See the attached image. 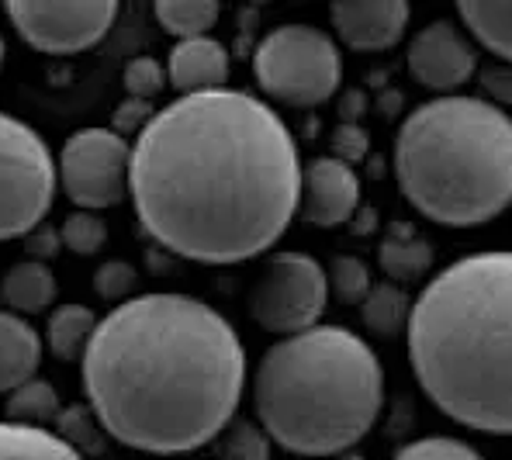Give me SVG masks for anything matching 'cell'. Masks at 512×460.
<instances>
[{
	"instance_id": "5bb4252c",
	"label": "cell",
	"mask_w": 512,
	"mask_h": 460,
	"mask_svg": "<svg viewBox=\"0 0 512 460\" xmlns=\"http://www.w3.org/2000/svg\"><path fill=\"white\" fill-rule=\"evenodd\" d=\"M229 49L215 42L212 35L205 39H184L170 49L167 63V84L184 94H208L229 84Z\"/></svg>"
},
{
	"instance_id": "52a82bcc",
	"label": "cell",
	"mask_w": 512,
	"mask_h": 460,
	"mask_svg": "<svg viewBox=\"0 0 512 460\" xmlns=\"http://www.w3.org/2000/svg\"><path fill=\"white\" fill-rule=\"evenodd\" d=\"M56 156L21 118L0 111V243L25 239L56 201Z\"/></svg>"
},
{
	"instance_id": "d590c367",
	"label": "cell",
	"mask_w": 512,
	"mask_h": 460,
	"mask_svg": "<svg viewBox=\"0 0 512 460\" xmlns=\"http://www.w3.org/2000/svg\"><path fill=\"white\" fill-rule=\"evenodd\" d=\"M364 108H367V97L360 94V90H353V94H346V97H343V104H340L343 122H346V125H357V118L364 115Z\"/></svg>"
},
{
	"instance_id": "7402d4cb",
	"label": "cell",
	"mask_w": 512,
	"mask_h": 460,
	"mask_svg": "<svg viewBox=\"0 0 512 460\" xmlns=\"http://www.w3.org/2000/svg\"><path fill=\"white\" fill-rule=\"evenodd\" d=\"M7 422H18V426H35V429H49L56 416L63 412V402L56 395V384L32 377L21 388H14L7 395Z\"/></svg>"
},
{
	"instance_id": "4316f807",
	"label": "cell",
	"mask_w": 512,
	"mask_h": 460,
	"mask_svg": "<svg viewBox=\"0 0 512 460\" xmlns=\"http://www.w3.org/2000/svg\"><path fill=\"white\" fill-rule=\"evenodd\" d=\"M395 460H485L474 447L454 436H423V440L409 443L398 450Z\"/></svg>"
},
{
	"instance_id": "6da1fadb",
	"label": "cell",
	"mask_w": 512,
	"mask_h": 460,
	"mask_svg": "<svg viewBox=\"0 0 512 460\" xmlns=\"http://www.w3.org/2000/svg\"><path fill=\"white\" fill-rule=\"evenodd\" d=\"M128 194L163 250L208 267L253 260L298 215V139L246 90L184 94L135 135Z\"/></svg>"
},
{
	"instance_id": "4fadbf2b",
	"label": "cell",
	"mask_w": 512,
	"mask_h": 460,
	"mask_svg": "<svg viewBox=\"0 0 512 460\" xmlns=\"http://www.w3.org/2000/svg\"><path fill=\"white\" fill-rule=\"evenodd\" d=\"M412 7L405 0H336L329 7L336 35L357 52H384L402 42Z\"/></svg>"
},
{
	"instance_id": "74e56055",
	"label": "cell",
	"mask_w": 512,
	"mask_h": 460,
	"mask_svg": "<svg viewBox=\"0 0 512 460\" xmlns=\"http://www.w3.org/2000/svg\"><path fill=\"white\" fill-rule=\"evenodd\" d=\"M4 56H7V45H4V35H0V66H4Z\"/></svg>"
},
{
	"instance_id": "44dd1931",
	"label": "cell",
	"mask_w": 512,
	"mask_h": 460,
	"mask_svg": "<svg viewBox=\"0 0 512 460\" xmlns=\"http://www.w3.org/2000/svg\"><path fill=\"white\" fill-rule=\"evenodd\" d=\"M409 308H412L409 291L384 281V284H371V291L364 294V301H360V319H364V326L371 329L374 336L395 339L405 333Z\"/></svg>"
},
{
	"instance_id": "f35d334b",
	"label": "cell",
	"mask_w": 512,
	"mask_h": 460,
	"mask_svg": "<svg viewBox=\"0 0 512 460\" xmlns=\"http://www.w3.org/2000/svg\"><path fill=\"white\" fill-rule=\"evenodd\" d=\"M343 460H364V457H357V454H353V457H343Z\"/></svg>"
},
{
	"instance_id": "ac0fdd59",
	"label": "cell",
	"mask_w": 512,
	"mask_h": 460,
	"mask_svg": "<svg viewBox=\"0 0 512 460\" xmlns=\"http://www.w3.org/2000/svg\"><path fill=\"white\" fill-rule=\"evenodd\" d=\"M378 263L384 274L391 277V284L402 288V284L429 274V267H433V246L412 229H391L388 236L381 239Z\"/></svg>"
},
{
	"instance_id": "2e32d148",
	"label": "cell",
	"mask_w": 512,
	"mask_h": 460,
	"mask_svg": "<svg viewBox=\"0 0 512 460\" xmlns=\"http://www.w3.org/2000/svg\"><path fill=\"white\" fill-rule=\"evenodd\" d=\"M56 274H52L49 263L39 260H25L14 263L11 270L4 274V284H0V294L11 305L14 315H39L56 301Z\"/></svg>"
},
{
	"instance_id": "836d02e7",
	"label": "cell",
	"mask_w": 512,
	"mask_h": 460,
	"mask_svg": "<svg viewBox=\"0 0 512 460\" xmlns=\"http://www.w3.org/2000/svg\"><path fill=\"white\" fill-rule=\"evenodd\" d=\"M509 70L506 66H488V70H481V87L492 94V104L495 108H502L506 111V104H509V97H512V90H509Z\"/></svg>"
},
{
	"instance_id": "8d00e7d4",
	"label": "cell",
	"mask_w": 512,
	"mask_h": 460,
	"mask_svg": "<svg viewBox=\"0 0 512 460\" xmlns=\"http://www.w3.org/2000/svg\"><path fill=\"white\" fill-rule=\"evenodd\" d=\"M367 163H371V170H367V173H371V177H381V173H384V160H381V156H367Z\"/></svg>"
},
{
	"instance_id": "4dcf8cb0",
	"label": "cell",
	"mask_w": 512,
	"mask_h": 460,
	"mask_svg": "<svg viewBox=\"0 0 512 460\" xmlns=\"http://www.w3.org/2000/svg\"><path fill=\"white\" fill-rule=\"evenodd\" d=\"M153 104L149 101H139V97H125L122 104H118L115 111V125H111V132L122 135V139H132V135H139L142 128L149 125V118H153Z\"/></svg>"
},
{
	"instance_id": "9c48e42d",
	"label": "cell",
	"mask_w": 512,
	"mask_h": 460,
	"mask_svg": "<svg viewBox=\"0 0 512 460\" xmlns=\"http://www.w3.org/2000/svg\"><path fill=\"white\" fill-rule=\"evenodd\" d=\"M132 142L111 128H80L63 142L56 160V180L80 211L115 208L128 194Z\"/></svg>"
},
{
	"instance_id": "277c9868",
	"label": "cell",
	"mask_w": 512,
	"mask_h": 460,
	"mask_svg": "<svg viewBox=\"0 0 512 460\" xmlns=\"http://www.w3.org/2000/svg\"><path fill=\"white\" fill-rule=\"evenodd\" d=\"M384 371L367 339L343 326L284 336L260 357L253 409L263 436L305 460L340 457L374 429Z\"/></svg>"
},
{
	"instance_id": "30bf717a",
	"label": "cell",
	"mask_w": 512,
	"mask_h": 460,
	"mask_svg": "<svg viewBox=\"0 0 512 460\" xmlns=\"http://www.w3.org/2000/svg\"><path fill=\"white\" fill-rule=\"evenodd\" d=\"M7 21L32 49L73 56L94 49L118 18L115 0H11Z\"/></svg>"
},
{
	"instance_id": "9a60e30c",
	"label": "cell",
	"mask_w": 512,
	"mask_h": 460,
	"mask_svg": "<svg viewBox=\"0 0 512 460\" xmlns=\"http://www.w3.org/2000/svg\"><path fill=\"white\" fill-rule=\"evenodd\" d=\"M42 364V336L32 322L14 312H0V395H11L32 381Z\"/></svg>"
},
{
	"instance_id": "d6a6232c",
	"label": "cell",
	"mask_w": 512,
	"mask_h": 460,
	"mask_svg": "<svg viewBox=\"0 0 512 460\" xmlns=\"http://www.w3.org/2000/svg\"><path fill=\"white\" fill-rule=\"evenodd\" d=\"M25 250L32 260H39V263H49V260H56L59 253H63V239H59V229H49V225H35L32 232L25 236Z\"/></svg>"
},
{
	"instance_id": "7c38bea8",
	"label": "cell",
	"mask_w": 512,
	"mask_h": 460,
	"mask_svg": "<svg viewBox=\"0 0 512 460\" xmlns=\"http://www.w3.org/2000/svg\"><path fill=\"white\" fill-rule=\"evenodd\" d=\"M360 208V177L353 167L333 160V156H315L301 163V194L298 215L301 222L315 229H336L350 222V215Z\"/></svg>"
},
{
	"instance_id": "484cf974",
	"label": "cell",
	"mask_w": 512,
	"mask_h": 460,
	"mask_svg": "<svg viewBox=\"0 0 512 460\" xmlns=\"http://www.w3.org/2000/svg\"><path fill=\"white\" fill-rule=\"evenodd\" d=\"M59 239H63V250L77 253V256H94L97 250H104L108 243V229L104 222L94 215V211H70L59 229Z\"/></svg>"
},
{
	"instance_id": "e575fe53",
	"label": "cell",
	"mask_w": 512,
	"mask_h": 460,
	"mask_svg": "<svg viewBox=\"0 0 512 460\" xmlns=\"http://www.w3.org/2000/svg\"><path fill=\"white\" fill-rule=\"evenodd\" d=\"M350 229L357 232V236H371V232L378 229V211H374V208H357L350 215Z\"/></svg>"
},
{
	"instance_id": "8992f818",
	"label": "cell",
	"mask_w": 512,
	"mask_h": 460,
	"mask_svg": "<svg viewBox=\"0 0 512 460\" xmlns=\"http://www.w3.org/2000/svg\"><path fill=\"white\" fill-rule=\"evenodd\" d=\"M253 77L263 94L288 108H319L340 90L343 56L315 25H281L253 52Z\"/></svg>"
},
{
	"instance_id": "83f0119b",
	"label": "cell",
	"mask_w": 512,
	"mask_h": 460,
	"mask_svg": "<svg viewBox=\"0 0 512 460\" xmlns=\"http://www.w3.org/2000/svg\"><path fill=\"white\" fill-rule=\"evenodd\" d=\"M122 80H125L128 97H139V101H149V97H156L163 87H170L167 66L153 56H139V59H132V63H125Z\"/></svg>"
},
{
	"instance_id": "ba28073f",
	"label": "cell",
	"mask_w": 512,
	"mask_h": 460,
	"mask_svg": "<svg viewBox=\"0 0 512 460\" xmlns=\"http://www.w3.org/2000/svg\"><path fill=\"white\" fill-rule=\"evenodd\" d=\"M326 301V267L315 256L298 250L270 253L246 291V308L253 322L281 339L319 326Z\"/></svg>"
},
{
	"instance_id": "d4e9b609",
	"label": "cell",
	"mask_w": 512,
	"mask_h": 460,
	"mask_svg": "<svg viewBox=\"0 0 512 460\" xmlns=\"http://www.w3.org/2000/svg\"><path fill=\"white\" fill-rule=\"evenodd\" d=\"M326 288L329 294L343 301V305H360L364 294L371 291V270L360 256H350V253H340L329 260L326 267Z\"/></svg>"
},
{
	"instance_id": "603a6c76",
	"label": "cell",
	"mask_w": 512,
	"mask_h": 460,
	"mask_svg": "<svg viewBox=\"0 0 512 460\" xmlns=\"http://www.w3.org/2000/svg\"><path fill=\"white\" fill-rule=\"evenodd\" d=\"M153 14L173 39L184 42V39H205L215 28L222 7L215 0H160L153 7Z\"/></svg>"
},
{
	"instance_id": "cb8c5ba5",
	"label": "cell",
	"mask_w": 512,
	"mask_h": 460,
	"mask_svg": "<svg viewBox=\"0 0 512 460\" xmlns=\"http://www.w3.org/2000/svg\"><path fill=\"white\" fill-rule=\"evenodd\" d=\"M52 426H56L52 433H56L63 443H70L80 457L101 450V443H104V429L94 412H90V405H70V409L59 412Z\"/></svg>"
},
{
	"instance_id": "d6986e66",
	"label": "cell",
	"mask_w": 512,
	"mask_h": 460,
	"mask_svg": "<svg viewBox=\"0 0 512 460\" xmlns=\"http://www.w3.org/2000/svg\"><path fill=\"white\" fill-rule=\"evenodd\" d=\"M0 460H87L52 429L0 422Z\"/></svg>"
},
{
	"instance_id": "e0dca14e",
	"label": "cell",
	"mask_w": 512,
	"mask_h": 460,
	"mask_svg": "<svg viewBox=\"0 0 512 460\" xmlns=\"http://www.w3.org/2000/svg\"><path fill=\"white\" fill-rule=\"evenodd\" d=\"M457 14L468 32L502 63L512 56V4L509 0H461Z\"/></svg>"
},
{
	"instance_id": "8fae6325",
	"label": "cell",
	"mask_w": 512,
	"mask_h": 460,
	"mask_svg": "<svg viewBox=\"0 0 512 460\" xmlns=\"http://www.w3.org/2000/svg\"><path fill=\"white\" fill-rule=\"evenodd\" d=\"M474 70H478V52L454 21H429L426 28L412 35L409 73L416 77L419 87L450 97L457 87L468 84Z\"/></svg>"
},
{
	"instance_id": "ffe728a7",
	"label": "cell",
	"mask_w": 512,
	"mask_h": 460,
	"mask_svg": "<svg viewBox=\"0 0 512 460\" xmlns=\"http://www.w3.org/2000/svg\"><path fill=\"white\" fill-rule=\"evenodd\" d=\"M94 329H97V315L90 312L87 305H59L56 312L49 315V329H45L49 353L56 360L73 364V360L84 357Z\"/></svg>"
},
{
	"instance_id": "5b68a950",
	"label": "cell",
	"mask_w": 512,
	"mask_h": 460,
	"mask_svg": "<svg viewBox=\"0 0 512 460\" xmlns=\"http://www.w3.org/2000/svg\"><path fill=\"white\" fill-rule=\"evenodd\" d=\"M405 201L447 229H478L512 201V122L481 97H436L405 115L395 135Z\"/></svg>"
},
{
	"instance_id": "1f68e13d",
	"label": "cell",
	"mask_w": 512,
	"mask_h": 460,
	"mask_svg": "<svg viewBox=\"0 0 512 460\" xmlns=\"http://www.w3.org/2000/svg\"><path fill=\"white\" fill-rule=\"evenodd\" d=\"M263 454H267V436H260L253 426H239L225 447V460H263Z\"/></svg>"
},
{
	"instance_id": "3957f363",
	"label": "cell",
	"mask_w": 512,
	"mask_h": 460,
	"mask_svg": "<svg viewBox=\"0 0 512 460\" xmlns=\"http://www.w3.org/2000/svg\"><path fill=\"white\" fill-rule=\"evenodd\" d=\"M512 256L443 267L409 308V360L426 398L474 433L512 429Z\"/></svg>"
},
{
	"instance_id": "f546056e",
	"label": "cell",
	"mask_w": 512,
	"mask_h": 460,
	"mask_svg": "<svg viewBox=\"0 0 512 460\" xmlns=\"http://www.w3.org/2000/svg\"><path fill=\"white\" fill-rule=\"evenodd\" d=\"M329 146H333V160L353 167V163H360V160H367V156H371V135H367V128H360V125L340 122L333 128V139H329Z\"/></svg>"
},
{
	"instance_id": "7a4b0ae2",
	"label": "cell",
	"mask_w": 512,
	"mask_h": 460,
	"mask_svg": "<svg viewBox=\"0 0 512 460\" xmlns=\"http://www.w3.org/2000/svg\"><path fill=\"white\" fill-rule=\"evenodd\" d=\"M80 367L104 436L156 457L208 447L246 388V346L232 322L177 291L135 294L111 308Z\"/></svg>"
},
{
	"instance_id": "ab89813d",
	"label": "cell",
	"mask_w": 512,
	"mask_h": 460,
	"mask_svg": "<svg viewBox=\"0 0 512 460\" xmlns=\"http://www.w3.org/2000/svg\"><path fill=\"white\" fill-rule=\"evenodd\" d=\"M298 460H305V457H298Z\"/></svg>"
},
{
	"instance_id": "f1b7e54d",
	"label": "cell",
	"mask_w": 512,
	"mask_h": 460,
	"mask_svg": "<svg viewBox=\"0 0 512 460\" xmlns=\"http://www.w3.org/2000/svg\"><path fill=\"white\" fill-rule=\"evenodd\" d=\"M135 281H139V274H135V267H132V263H125V260H104L101 267L94 270L97 298L115 301V305L128 301V294H132Z\"/></svg>"
}]
</instances>
